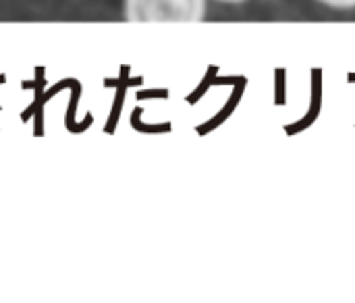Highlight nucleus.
Segmentation results:
<instances>
[{"mask_svg": "<svg viewBox=\"0 0 355 303\" xmlns=\"http://www.w3.org/2000/svg\"><path fill=\"white\" fill-rule=\"evenodd\" d=\"M206 0H125L129 23H200Z\"/></svg>", "mask_w": 355, "mask_h": 303, "instance_id": "obj_1", "label": "nucleus"}, {"mask_svg": "<svg viewBox=\"0 0 355 303\" xmlns=\"http://www.w3.org/2000/svg\"><path fill=\"white\" fill-rule=\"evenodd\" d=\"M329 6H335V8H352L355 6V0H320Z\"/></svg>", "mask_w": 355, "mask_h": 303, "instance_id": "obj_2", "label": "nucleus"}, {"mask_svg": "<svg viewBox=\"0 0 355 303\" xmlns=\"http://www.w3.org/2000/svg\"><path fill=\"white\" fill-rule=\"evenodd\" d=\"M220 2H243V0H220Z\"/></svg>", "mask_w": 355, "mask_h": 303, "instance_id": "obj_3", "label": "nucleus"}]
</instances>
